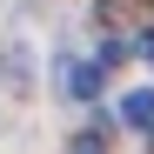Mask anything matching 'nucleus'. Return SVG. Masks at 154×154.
Masks as SVG:
<instances>
[{
  "label": "nucleus",
  "mask_w": 154,
  "mask_h": 154,
  "mask_svg": "<svg viewBox=\"0 0 154 154\" xmlns=\"http://www.w3.org/2000/svg\"><path fill=\"white\" fill-rule=\"evenodd\" d=\"M121 121H127V127H154V87L127 94V100H121Z\"/></svg>",
  "instance_id": "f03ea898"
},
{
  "label": "nucleus",
  "mask_w": 154,
  "mask_h": 154,
  "mask_svg": "<svg viewBox=\"0 0 154 154\" xmlns=\"http://www.w3.org/2000/svg\"><path fill=\"white\" fill-rule=\"evenodd\" d=\"M67 94H74V100H94V94H100V60L67 67Z\"/></svg>",
  "instance_id": "f257e3e1"
},
{
  "label": "nucleus",
  "mask_w": 154,
  "mask_h": 154,
  "mask_svg": "<svg viewBox=\"0 0 154 154\" xmlns=\"http://www.w3.org/2000/svg\"><path fill=\"white\" fill-rule=\"evenodd\" d=\"M141 54H147V60H154V34H147V40H141Z\"/></svg>",
  "instance_id": "20e7f679"
},
{
  "label": "nucleus",
  "mask_w": 154,
  "mask_h": 154,
  "mask_svg": "<svg viewBox=\"0 0 154 154\" xmlns=\"http://www.w3.org/2000/svg\"><path fill=\"white\" fill-rule=\"evenodd\" d=\"M67 154H107V121H94V127H81Z\"/></svg>",
  "instance_id": "7ed1b4c3"
}]
</instances>
